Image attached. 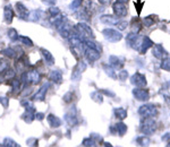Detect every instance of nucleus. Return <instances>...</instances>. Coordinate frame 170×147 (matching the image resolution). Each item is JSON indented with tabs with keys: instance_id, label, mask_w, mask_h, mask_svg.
I'll use <instances>...</instances> for the list:
<instances>
[{
	"instance_id": "4468645a",
	"label": "nucleus",
	"mask_w": 170,
	"mask_h": 147,
	"mask_svg": "<svg viewBox=\"0 0 170 147\" xmlns=\"http://www.w3.org/2000/svg\"><path fill=\"white\" fill-rule=\"evenodd\" d=\"M3 11H5V21H6L7 23H12L13 17H14V11H13V9H12V7L10 6L5 7Z\"/></svg>"
},
{
	"instance_id": "c756f323",
	"label": "nucleus",
	"mask_w": 170,
	"mask_h": 147,
	"mask_svg": "<svg viewBox=\"0 0 170 147\" xmlns=\"http://www.w3.org/2000/svg\"><path fill=\"white\" fill-rule=\"evenodd\" d=\"M117 26L120 28V30H125L126 28V26H127V23L126 22H121V23H117Z\"/></svg>"
},
{
	"instance_id": "2eb2a0df",
	"label": "nucleus",
	"mask_w": 170,
	"mask_h": 147,
	"mask_svg": "<svg viewBox=\"0 0 170 147\" xmlns=\"http://www.w3.org/2000/svg\"><path fill=\"white\" fill-rule=\"evenodd\" d=\"M41 52H42V54H43V57H44V60H45V62H47L49 66L54 65V57H52V54H51L49 51L44 50V49H41Z\"/></svg>"
},
{
	"instance_id": "2f4dec72",
	"label": "nucleus",
	"mask_w": 170,
	"mask_h": 147,
	"mask_svg": "<svg viewBox=\"0 0 170 147\" xmlns=\"http://www.w3.org/2000/svg\"><path fill=\"white\" fill-rule=\"evenodd\" d=\"M43 2H45L47 5H49V6H52V5L56 3V0H43Z\"/></svg>"
},
{
	"instance_id": "f03ea898",
	"label": "nucleus",
	"mask_w": 170,
	"mask_h": 147,
	"mask_svg": "<svg viewBox=\"0 0 170 147\" xmlns=\"http://www.w3.org/2000/svg\"><path fill=\"white\" fill-rule=\"evenodd\" d=\"M39 80H40V75L36 70H31L23 75V81L25 84H36Z\"/></svg>"
},
{
	"instance_id": "423d86ee",
	"label": "nucleus",
	"mask_w": 170,
	"mask_h": 147,
	"mask_svg": "<svg viewBox=\"0 0 170 147\" xmlns=\"http://www.w3.org/2000/svg\"><path fill=\"white\" fill-rule=\"evenodd\" d=\"M139 112L144 118H150V117L154 116L155 113H157V111H155V108L153 105H144V107H141Z\"/></svg>"
},
{
	"instance_id": "5701e85b",
	"label": "nucleus",
	"mask_w": 170,
	"mask_h": 147,
	"mask_svg": "<svg viewBox=\"0 0 170 147\" xmlns=\"http://www.w3.org/2000/svg\"><path fill=\"white\" fill-rule=\"evenodd\" d=\"M81 5H82V0H74L72 2V5H70V8L75 10V9H77V8H79Z\"/></svg>"
},
{
	"instance_id": "1a4fd4ad",
	"label": "nucleus",
	"mask_w": 170,
	"mask_h": 147,
	"mask_svg": "<svg viewBox=\"0 0 170 147\" xmlns=\"http://www.w3.org/2000/svg\"><path fill=\"white\" fill-rule=\"evenodd\" d=\"M48 88H49V84L43 85V86L40 88V91L34 95V100L35 101H43L44 99H45V93H47Z\"/></svg>"
},
{
	"instance_id": "412c9836",
	"label": "nucleus",
	"mask_w": 170,
	"mask_h": 147,
	"mask_svg": "<svg viewBox=\"0 0 170 147\" xmlns=\"http://www.w3.org/2000/svg\"><path fill=\"white\" fill-rule=\"evenodd\" d=\"M8 35H9L10 40H17L18 39V35H17V32H16V30H14V28H10L9 31H8Z\"/></svg>"
},
{
	"instance_id": "6ab92c4d",
	"label": "nucleus",
	"mask_w": 170,
	"mask_h": 147,
	"mask_svg": "<svg viewBox=\"0 0 170 147\" xmlns=\"http://www.w3.org/2000/svg\"><path fill=\"white\" fill-rule=\"evenodd\" d=\"M116 129H117V132L120 135V136H123L124 134H125V131H126L127 127L124 123H118V125H116Z\"/></svg>"
},
{
	"instance_id": "9b49d317",
	"label": "nucleus",
	"mask_w": 170,
	"mask_h": 147,
	"mask_svg": "<svg viewBox=\"0 0 170 147\" xmlns=\"http://www.w3.org/2000/svg\"><path fill=\"white\" fill-rule=\"evenodd\" d=\"M134 95H135L136 99L139 101H144L149 99V93L148 91H145V90H135V91H134Z\"/></svg>"
},
{
	"instance_id": "7ed1b4c3",
	"label": "nucleus",
	"mask_w": 170,
	"mask_h": 147,
	"mask_svg": "<svg viewBox=\"0 0 170 147\" xmlns=\"http://www.w3.org/2000/svg\"><path fill=\"white\" fill-rule=\"evenodd\" d=\"M84 52H85V56L90 61H95L100 58V52H99L97 49H93V48H90L87 45L84 44Z\"/></svg>"
},
{
	"instance_id": "dca6fc26",
	"label": "nucleus",
	"mask_w": 170,
	"mask_h": 147,
	"mask_svg": "<svg viewBox=\"0 0 170 147\" xmlns=\"http://www.w3.org/2000/svg\"><path fill=\"white\" fill-rule=\"evenodd\" d=\"M101 22L106 23V24H117L119 21H118V17H112V16H103V17H101Z\"/></svg>"
},
{
	"instance_id": "0eeeda50",
	"label": "nucleus",
	"mask_w": 170,
	"mask_h": 147,
	"mask_svg": "<svg viewBox=\"0 0 170 147\" xmlns=\"http://www.w3.org/2000/svg\"><path fill=\"white\" fill-rule=\"evenodd\" d=\"M113 11H115L116 16H118V17H121V16H125L127 14V8H126V6H125L123 2H119V1H117V2L113 5Z\"/></svg>"
},
{
	"instance_id": "b1692460",
	"label": "nucleus",
	"mask_w": 170,
	"mask_h": 147,
	"mask_svg": "<svg viewBox=\"0 0 170 147\" xmlns=\"http://www.w3.org/2000/svg\"><path fill=\"white\" fill-rule=\"evenodd\" d=\"M3 146H14V147H17L18 145L16 144L15 141L12 140V139H5V141H3Z\"/></svg>"
},
{
	"instance_id": "a878e982",
	"label": "nucleus",
	"mask_w": 170,
	"mask_h": 147,
	"mask_svg": "<svg viewBox=\"0 0 170 147\" xmlns=\"http://www.w3.org/2000/svg\"><path fill=\"white\" fill-rule=\"evenodd\" d=\"M18 40L19 41H22L23 43H25L26 45H30V47H31L32 44V41L30 40V39H27V38H25V36H18Z\"/></svg>"
},
{
	"instance_id": "aec40b11",
	"label": "nucleus",
	"mask_w": 170,
	"mask_h": 147,
	"mask_svg": "<svg viewBox=\"0 0 170 147\" xmlns=\"http://www.w3.org/2000/svg\"><path fill=\"white\" fill-rule=\"evenodd\" d=\"M7 68H9V63L7 62V60L0 59V74H2Z\"/></svg>"
},
{
	"instance_id": "4be33fe9",
	"label": "nucleus",
	"mask_w": 170,
	"mask_h": 147,
	"mask_svg": "<svg viewBox=\"0 0 170 147\" xmlns=\"http://www.w3.org/2000/svg\"><path fill=\"white\" fill-rule=\"evenodd\" d=\"M2 53L5 54V56L9 57V58H14V57L16 56V52L13 50V49H6V50L2 51Z\"/></svg>"
},
{
	"instance_id": "72a5a7b5",
	"label": "nucleus",
	"mask_w": 170,
	"mask_h": 147,
	"mask_svg": "<svg viewBox=\"0 0 170 147\" xmlns=\"http://www.w3.org/2000/svg\"><path fill=\"white\" fill-rule=\"evenodd\" d=\"M99 1H100V2L102 3V5H108V3L110 2L111 0H99Z\"/></svg>"
},
{
	"instance_id": "f3484780",
	"label": "nucleus",
	"mask_w": 170,
	"mask_h": 147,
	"mask_svg": "<svg viewBox=\"0 0 170 147\" xmlns=\"http://www.w3.org/2000/svg\"><path fill=\"white\" fill-rule=\"evenodd\" d=\"M115 113H116L117 118H119V119H125L127 117V111L125 109H116Z\"/></svg>"
},
{
	"instance_id": "bb28decb",
	"label": "nucleus",
	"mask_w": 170,
	"mask_h": 147,
	"mask_svg": "<svg viewBox=\"0 0 170 147\" xmlns=\"http://www.w3.org/2000/svg\"><path fill=\"white\" fill-rule=\"evenodd\" d=\"M161 67H162L164 70H170V59H167V60H164V61H162Z\"/></svg>"
},
{
	"instance_id": "7c9ffc66",
	"label": "nucleus",
	"mask_w": 170,
	"mask_h": 147,
	"mask_svg": "<svg viewBox=\"0 0 170 147\" xmlns=\"http://www.w3.org/2000/svg\"><path fill=\"white\" fill-rule=\"evenodd\" d=\"M0 102L3 104V107H5V108L8 105V99H5V97H0Z\"/></svg>"
},
{
	"instance_id": "c85d7f7f",
	"label": "nucleus",
	"mask_w": 170,
	"mask_h": 147,
	"mask_svg": "<svg viewBox=\"0 0 170 147\" xmlns=\"http://www.w3.org/2000/svg\"><path fill=\"white\" fill-rule=\"evenodd\" d=\"M83 145H84V146H93V145H94V141L92 140V139H85V140L83 141Z\"/></svg>"
},
{
	"instance_id": "a211bd4d",
	"label": "nucleus",
	"mask_w": 170,
	"mask_h": 147,
	"mask_svg": "<svg viewBox=\"0 0 170 147\" xmlns=\"http://www.w3.org/2000/svg\"><path fill=\"white\" fill-rule=\"evenodd\" d=\"M41 10H33L31 13V15H30V19L31 21H34V22H36V21H39V18H40V15H41Z\"/></svg>"
},
{
	"instance_id": "473e14b6",
	"label": "nucleus",
	"mask_w": 170,
	"mask_h": 147,
	"mask_svg": "<svg viewBox=\"0 0 170 147\" xmlns=\"http://www.w3.org/2000/svg\"><path fill=\"white\" fill-rule=\"evenodd\" d=\"M43 114H42V113H36V114H35V118H36V119L38 120H42L43 119Z\"/></svg>"
},
{
	"instance_id": "20e7f679",
	"label": "nucleus",
	"mask_w": 170,
	"mask_h": 147,
	"mask_svg": "<svg viewBox=\"0 0 170 147\" xmlns=\"http://www.w3.org/2000/svg\"><path fill=\"white\" fill-rule=\"evenodd\" d=\"M103 34L106 35L107 40L111 41V42H117V41H119L120 39H121V34L118 33L117 31H115V30H111V28L104 30Z\"/></svg>"
},
{
	"instance_id": "f257e3e1",
	"label": "nucleus",
	"mask_w": 170,
	"mask_h": 147,
	"mask_svg": "<svg viewBox=\"0 0 170 147\" xmlns=\"http://www.w3.org/2000/svg\"><path fill=\"white\" fill-rule=\"evenodd\" d=\"M75 32L79 35V38L82 39V40L93 36V32H92L91 27L88 25H86V24H82V23L78 24V25H76Z\"/></svg>"
},
{
	"instance_id": "9d476101",
	"label": "nucleus",
	"mask_w": 170,
	"mask_h": 147,
	"mask_svg": "<svg viewBox=\"0 0 170 147\" xmlns=\"http://www.w3.org/2000/svg\"><path fill=\"white\" fill-rule=\"evenodd\" d=\"M132 83L133 84H135L136 86H144V85L146 84L144 76L141 75V74H135V75L133 76Z\"/></svg>"
},
{
	"instance_id": "6e6552de",
	"label": "nucleus",
	"mask_w": 170,
	"mask_h": 147,
	"mask_svg": "<svg viewBox=\"0 0 170 147\" xmlns=\"http://www.w3.org/2000/svg\"><path fill=\"white\" fill-rule=\"evenodd\" d=\"M16 13L18 15L19 18L22 19H27V16H28V10L27 8L23 6L21 2H17L16 3Z\"/></svg>"
},
{
	"instance_id": "f704fd0d",
	"label": "nucleus",
	"mask_w": 170,
	"mask_h": 147,
	"mask_svg": "<svg viewBox=\"0 0 170 147\" xmlns=\"http://www.w3.org/2000/svg\"><path fill=\"white\" fill-rule=\"evenodd\" d=\"M118 1H119V2H123V3H125V2H127V1H128V0H118Z\"/></svg>"
},
{
	"instance_id": "cd10ccee",
	"label": "nucleus",
	"mask_w": 170,
	"mask_h": 147,
	"mask_svg": "<svg viewBox=\"0 0 170 147\" xmlns=\"http://www.w3.org/2000/svg\"><path fill=\"white\" fill-rule=\"evenodd\" d=\"M49 13H50L51 16L54 17V16L59 15V14H60V10L58 9V8H54V7H52V8H50V9H49Z\"/></svg>"
},
{
	"instance_id": "f8f14e48",
	"label": "nucleus",
	"mask_w": 170,
	"mask_h": 147,
	"mask_svg": "<svg viewBox=\"0 0 170 147\" xmlns=\"http://www.w3.org/2000/svg\"><path fill=\"white\" fill-rule=\"evenodd\" d=\"M49 77H50L51 80L57 83V84H60L61 80H63V75H61V72L58 71V70H52V71L50 72Z\"/></svg>"
},
{
	"instance_id": "393cba45",
	"label": "nucleus",
	"mask_w": 170,
	"mask_h": 147,
	"mask_svg": "<svg viewBox=\"0 0 170 147\" xmlns=\"http://www.w3.org/2000/svg\"><path fill=\"white\" fill-rule=\"evenodd\" d=\"M10 85H12V87H13L14 91H17V90H19V80H17V79H13V80L10 81Z\"/></svg>"
},
{
	"instance_id": "39448f33",
	"label": "nucleus",
	"mask_w": 170,
	"mask_h": 147,
	"mask_svg": "<svg viewBox=\"0 0 170 147\" xmlns=\"http://www.w3.org/2000/svg\"><path fill=\"white\" fill-rule=\"evenodd\" d=\"M155 129V125H154V121L149 118H145V121L144 123H142V131L144 134H152L154 131Z\"/></svg>"
},
{
	"instance_id": "ddd939ff",
	"label": "nucleus",
	"mask_w": 170,
	"mask_h": 147,
	"mask_svg": "<svg viewBox=\"0 0 170 147\" xmlns=\"http://www.w3.org/2000/svg\"><path fill=\"white\" fill-rule=\"evenodd\" d=\"M48 122H49V125L51 127H54V128H57V127H59L61 125V120L58 117L54 116V114H49L48 116Z\"/></svg>"
}]
</instances>
